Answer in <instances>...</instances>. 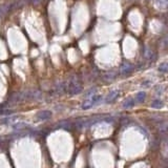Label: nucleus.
Instances as JSON below:
<instances>
[{
    "label": "nucleus",
    "instance_id": "obj_1",
    "mask_svg": "<svg viewBox=\"0 0 168 168\" xmlns=\"http://www.w3.org/2000/svg\"><path fill=\"white\" fill-rule=\"evenodd\" d=\"M68 91L71 95H77V94L82 91V84L79 82V80L76 77L71 81H70V85H68Z\"/></svg>",
    "mask_w": 168,
    "mask_h": 168
},
{
    "label": "nucleus",
    "instance_id": "obj_2",
    "mask_svg": "<svg viewBox=\"0 0 168 168\" xmlns=\"http://www.w3.org/2000/svg\"><path fill=\"white\" fill-rule=\"evenodd\" d=\"M135 71V66L132 63H128V62H123L122 65L120 67V74L123 76H128Z\"/></svg>",
    "mask_w": 168,
    "mask_h": 168
},
{
    "label": "nucleus",
    "instance_id": "obj_3",
    "mask_svg": "<svg viewBox=\"0 0 168 168\" xmlns=\"http://www.w3.org/2000/svg\"><path fill=\"white\" fill-rule=\"evenodd\" d=\"M100 99H101L100 96H93V97L86 99L82 104V108L83 109H88V108H90L91 106H94V104H96Z\"/></svg>",
    "mask_w": 168,
    "mask_h": 168
},
{
    "label": "nucleus",
    "instance_id": "obj_4",
    "mask_svg": "<svg viewBox=\"0 0 168 168\" xmlns=\"http://www.w3.org/2000/svg\"><path fill=\"white\" fill-rule=\"evenodd\" d=\"M154 3L161 11L168 9V0H154Z\"/></svg>",
    "mask_w": 168,
    "mask_h": 168
},
{
    "label": "nucleus",
    "instance_id": "obj_5",
    "mask_svg": "<svg viewBox=\"0 0 168 168\" xmlns=\"http://www.w3.org/2000/svg\"><path fill=\"white\" fill-rule=\"evenodd\" d=\"M118 97H119V90H113V91H110L107 96H106L105 101H106V103H112Z\"/></svg>",
    "mask_w": 168,
    "mask_h": 168
},
{
    "label": "nucleus",
    "instance_id": "obj_6",
    "mask_svg": "<svg viewBox=\"0 0 168 168\" xmlns=\"http://www.w3.org/2000/svg\"><path fill=\"white\" fill-rule=\"evenodd\" d=\"M158 130H159L161 133L167 135L168 133V122H164V123H162V124H160L159 127H158Z\"/></svg>",
    "mask_w": 168,
    "mask_h": 168
},
{
    "label": "nucleus",
    "instance_id": "obj_7",
    "mask_svg": "<svg viewBox=\"0 0 168 168\" xmlns=\"http://www.w3.org/2000/svg\"><path fill=\"white\" fill-rule=\"evenodd\" d=\"M133 105H135V101H133V99H132V98L127 99V100L123 103V107L124 108H130V107H132Z\"/></svg>",
    "mask_w": 168,
    "mask_h": 168
},
{
    "label": "nucleus",
    "instance_id": "obj_8",
    "mask_svg": "<svg viewBox=\"0 0 168 168\" xmlns=\"http://www.w3.org/2000/svg\"><path fill=\"white\" fill-rule=\"evenodd\" d=\"M145 98H146V94H145L144 91H140V93H138L137 97H136L138 102H143V101L145 100Z\"/></svg>",
    "mask_w": 168,
    "mask_h": 168
},
{
    "label": "nucleus",
    "instance_id": "obj_9",
    "mask_svg": "<svg viewBox=\"0 0 168 168\" xmlns=\"http://www.w3.org/2000/svg\"><path fill=\"white\" fill-rule=\"evenodd\" d=\"M158 71H159L160 73H167L168 71V63L160 64V66L158 67Z\"/></svg>",
    "mask_w": 168,
    "mask_h": 168
},
{
    "label": "nucleus",
    "instance_id": "obj_10",
    "mask_svg": "<svg viewBox=\"0 0 168 168\" xmlns=\"http://www.w3.org/2000/svg\"><path fill=\"white\" fill-rule=\"evenodd\" d=\"M151 106L154 108H161L163 107V102L161 100H159V99H157V100H155L154 102L151 103Z\"/></svg>",
    "mask_w": 168,
    "mask_h": 168
},
{
    "label": "nucleus",
    "instance_id": "obj_11",
    "mask_svg": "<svg viewBox=\"0 0 168 168\" xmlns=\"http://www.w3.org/2000/svg\"><path fill=\"white\" fill-rule=\"evenodd\" d=\"M163 154H164V157L168 159V139L165 142V147L163 148Z\"/></svg>",
    "mask_w": 168,
    "mask_h": 168
},
{
    "label": "nucleus",
    "instance_id": "obj_12",
    "mask_svg": "<svg viewBox=\"0 0 168 168\" xmlns=\"http://www.w3.org/2000/svg\"><path fill=\"white\" fill-rule=\"evenodd\" d=\"M105 78H106V80H113V79L116 78V74H113V71L112 73H108L107 76H105Z\"/></svg>",
    "mask_w": 168,
    "mask_h": 168
},
{
    "label": "nucleus",
    "instance_id": "obj_13",
    "mask_svg": "<svg viewBox=\"0 0 168 168\" xmlns=\"http://www.w3.org/2000/svg\"><path fill=\"white\" fill-rule=\"evenodd\" d=\"M2 13H3V11H2V7H0V15H1Z\"/></svg>",
    "mask_w": 168,
    "mask_h": 168
}]
</instances>
